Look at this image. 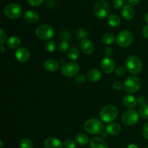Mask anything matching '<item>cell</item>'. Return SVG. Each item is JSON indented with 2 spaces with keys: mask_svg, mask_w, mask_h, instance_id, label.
Returning a JSON list of instances; mask_svg holds the SVG:
<instances>
[{
  "mask_svg": "<svg viewBox=\"0 0 148 148\" xmlns=\"http://www.w3.org/2000/svg\"><path fill=\"white\" fill-rule=\"evenodd\" d=\"M126 69L132 75H137L143 70V65L141 60L137 56L132 55L126 59Z\"/></svg>",
  "mask_w": 148,
  "mask_h": 148,
  "instance_id": "obj_1",
  "label": "cell"
},
{
  "mask_svg": "<svg viewBox=\"0 0 148 148\" xmlns=\"http://www.w3.org/2000/svg\"><path fill=\"white\" fill-rule=\"evenodd\" d=\"M119 111L116 106L113 105H108L104 106L100 111L101 119L105 123L112 122L118 116Z\"/></svg>",
  "mask_w": 148,
  "mask_h": 148,
  "instance_id": "obj_2",
  "label": "cell"
},
{
  "mask_svg": "<svg viewBox=\"0 0 148 148\" xmlns=\"http://www.w3.org/2000/svg\"><path fill=\"white\" fill-rule=\"evenodd\" d=\"M84 130L91 134H101L103 131V125L102 122L96 119H90L84 124Z\"/></svg>",
  "mask_w": 148,
  "mask_h": 148,
  "instance_id": "obj_3",
  "label": "cell"
},
{
  "mask_svg": "<svg viewBox=\"0 0 148 148\" xmlns=\"http://www.w3.org/2000/svg\"><path fill=\"white\" fill-rule=\"evenodd\" d=\"M141 84V80H140V77L135 76V75H131V76L128 77L124 81V84H123V88H124V90L127 92L133 93V92H137L140 90Z\"/></svg>",
  "mask_w": 148,
  "mask_h": 148,
  "instance_id": "obj_4",
  "label": "cell"
},
{
  "mask_svg": "<svg viewBox=\"0 0 148 148\" xmlns=\"http://www.w3.org/2000/svg\"><path fill=\"white\" fill-rule=\"evenodd\" d=\"M94 14L98 18H105L110 12V5L106 0H98L93 8Z\"/></svg>",
  "mask_w": 148,
  "mask_h": 148,
  "instance_id": "obj_5",
  "label": "cell"
},
{
  "mask_svg": "<svg viewBox=\"0 0 148 148\" xmlns=\"http://www.w3.org/2000/svg\"><path fill=\"white\" fill-rule=\"evenodd\" d=\"M36 34L40 39L43 40L53 38L55 36V31L53 27L49 25H41L38 26L36 30Z\"/></svg>",
  "mask_w": 148,
  "mask_h": 148,
  "instance_id": "obj_6",
  "label": "cell"
},
{
  "mask_svg": "<svg viewBox=\"0 0 148 148\" xmlns=\"http://www.w3.org/2000/svg\"><path fill=\"white\" fill-rule=\"evenodd\" d=\"M4 12L8 18L14 20L21 17L23 14V8L16 3H11L6 6Z\"/></svg>",
  "mask_w": 148,
  "mask_h": 148,
  "instance_id": "obj_7",
  "label": "cell"
},
{
  "mask_svg": "<svg viewBox=\"0 0 148 148\" xmlns=\"http://www.w3.org/2000/svg\"><path fill=\"white\" fill-rule=\"evenodd\" d=\"M134 40L133 34L129 30H123L121 31L116 36V41L117 44L123 48H126L130 46Z\"/></svg>",
  "mask_w": 148,
  "mask_h": 148,
  "instance_id": "obj_8",
  "label": "cell"
},
{
  "mask_svg": "<svg viewBox=\"0 0 148 148\" xmlns=\"http://www.w3.org/2000/svg\"><path fill=\"white\" fill-rule=\"evenodd\" d=\"M62 73L64 76L66 77H72L79 72V66L77 63L74 62H66L62 66Z\"/></svg>",
  "mask_w": 148,
  "mask_h": 148,
  "instance_id": "obj_9",
  "label": "cell"
},
{
  "mask_svg": "<svg viewBox=\"0 0 148 148\" xmlns=\"http://www.w3.org/2000/svg\"><path fill=\"white\" fill-rule=\"evenodd\" d=\"M139 114L136 110L130 109L126 111L121 116L123 124L127 126H133L139 121Z\"/></svg>",
  "mask_w": 148,
  "mask_h": 148,
  "instance_id": "obj_10",
  "label": "cell"
},
{
  "mask_svg": "<svg viewBox=\"0 0 148 148\" xmlns=\"http://www.w3.org/2000/svg\"><path fill=\"white\" fill-rule=\"evenodd\" d=\"M101 67L103 72L106 74H110L114 72L115 69V63L112 59L109 57H106L101 61Z\"/></svg>",
  "mask_w": 148,
  "mask_h": 148,
  "instance_id": "obj_11",
  "label": "cell"
},
{
  "mask_svg": "<svg viewBox=\"0 0 148 148\" xmlns=\"http://www.w3.org/2000/svg\"><path fill=\"white\" fill-rule=\"evenodd\" d=\"M15 58L20 63H25L30 59V52L25 47L18 48L15 51Z\"/></svg>",
  "mask_w": 148,
  "mask_h": 148,
  "instance_id": "obj_12",
  "label": "cell"
},
{
  "mask_svg": "<svg viewBox=\"0 0 148 148\" xmlns=\"http://www.w3.org/2000/svg\"><path fill=\"white\" fill-rule=\"evenodd\" d=\"M23 18L27 23L33 24V23H36L39 20V14L37 12L33 11V10H28L23 14Z\"/></svg>",
  "mask_w": 148,
  "mask_h": 148,
  "instance_id": "obj_13",
  "label": "cell"
},
{
  "mask_svg": "<svg viewBox=\"0 0 148 148\" xmlns=\"http://www.w3.org/2000/svg\"><path fill=\"white\" fill-rule=\"evenodd\" d=\"M45 148H63V144L56 137H49L45 140Z\"/></svg>",
  "mask_w": 148,
  "mask_h": 148,
  "instance_id": "obj_14",
  "label": "cell"
},
{
  "mask_svg": "<svg viewBox=\"0 0 148 148\" xmlns=\"http://www.w3.org/2000/svg\"><path fill=\"white\" fill-rule=\"evenodd\" d=\"M121 15L123 16L125 20H130L134 17V14H135V11H134V8L132 7L131 5H129V4H126L121 9Z\"/></svg>",
  "mask_w": 148,
  "mask_h": 148,
  "instance_id": "obj_15",
  "label": "cell"
},
{
  "mask_svg": "<svg viewBox=\"0 0 148 148\" xmlns=\"http://www.w3.org/2000/svg\"><path fill=\"white\" fill-rule=\"evenodd\" d=\"M81 49L85 54H91L94 51L93 43L88 39H84L81 41Z\"/></svg>",
  "mask_w": 148,
  "mask_h": 148,
  "instance_id": "obj_16",
  "label": "cell"
},
{
  "mask_svg": "<svg viewBox=\"0 0 148 148\" xmlns=\"http://www.w3.org/2000/svg\"><path fill=\"white\" fill-rule=\"evenodd\" d=\"M102 77L101 72L97 69H92L87 74V78L90 82H96L101 80Z\"/></svg>",
  "mask_w": 148,
  "mask_h": 148,
  "instance_id": "obj_17",
  "label": "cell"
},
{
  "mask_svg": "<svg viewBox=\"0 0 148 148\" xmlns=\"http://www.w3.org/2000/svg\"><path fill=\"white\" fill-rule=\"evenodd\" d=\"M90 148H108L106 142L100 137H94L90 141Z\"/></svg>",
  "mask_w": 148,
  "mask_h": 148,
  "instance_id": "obj_18",
  "label": "cell"
},
{
  "mask_svg": "<svg viewBox=\"0 0 148 148\" xmlns=\"http://www.w3.org/2000/svg\"><path fill=\"white\" fill-rule=\"evenodd\" d=\"M123 104L127 108H134L137 106V101L135 97L132 95H124L122 100Z\"/></svg>",
  "mask_w": 148,
  "mask_h": 148,
  "instance_id": "obj_19",
  "label": "cell"
},
{
  "mask_svg": "<svg viewBox=\"0 0 148 148\" xmlns=\"http://www.w3.org/2000/svg\"><path fill=\"white\" fill-rule=\"evenodd\" d=\"M43 66L46 70L53 72L59 69V64L57 61L54 60V59H48L45 62Z\"/></svg>",
  "mask_w": 148,
  "mask_h": 148,
  "instance_id": "obj_20",
  "label": "cell"
},
{
  "mask_svg": "<svg viewBox=\"0 0 148 148\" xmlns=\"http://www.w3.org/2000/svg\"><path fill=\"white\" fill-rule=\"evenodd\" d=\"M106 131L111 135H117L121 132V127L117 123H111L106 127Z\"/></svg>",
  "mask_w": 148,
  "mask_h": 148,
  "instance_id": "obj_21",
  "label": "cell"
},
{
  "mask_svg": "<svg viewBox=\"0 0 148 148\" xmlns=\"http://www.w3.org/2000/svg\"><path fill=\"white\" fill-rule=\"evenodd\" d=\"M20 44H21V40L17 36H12L7 40V46L12 49H17Z\"/></svg>",
  "mask_w": 148,
  "mask_h": 148,
  "instance_id": "obj_22",
  "label": "cell"
},
{
  "mask_svg": "<svg viewBox=\"0 0 148 148\" xmlns=\"http://www.w3.org/2000/svg\"><path fill=\"white\" fill-rule=\"evenodd\" d=\"M75 142L79 145L85 146L89 143V138L85 134L79 133V134H77V136L75 137Z\"/></svg>",
  "mask_w": 148,
  "mask_h": 148,
  "instance_id": "obj_23",
  "label": "cell"
},
{
  "mask_svg": "<svg viewBox=\"0 0 148 148\" xmlns=\"http://www.w3.org/2000/svg\"><path fill=\"white\" fill-rule=\"evenodd\" d=\"M121 23L120 17L116 14H110L108 17V23L111 27H118Z\"/></svg>",
  "mask_w": 148,
  "mask_h": 148,
  "instance_id": "obj_24",
  "label": "cell"
},
{
  "mask_svg": "<svg viewBox=\"0 0 148 148\" xmlns=\"http://www.w3.org/2000/svg\"><path fill=\"white\" fill-rule=\"evenodd\" d=\"M115 36L111 33H107L103 36V41L106 45H111L115 42Z\"/></svg>",
  "mask_w": 148,
  "mask_h": 148,
  "instance_id": "obj_25",
  "label": "cell"
},
{
  "mask_svg": "<svg viewBox=\"0 0 148 148\" xmlns=\"http://www.w3.org/2000/svg\"><path fill=\"white\" fill-rule=\"evenodd\" d=\"M67 56L69 59L72 61L77 60L79 56V52L77 49H71L67 52Z\"/></svg>",
  "mask_w": 148,
  "mask_h": 148,
  "instance_id": "obj_26",
  "label": "cell"
},
{
  "mask_svg": "<svg viewBox=\"0 0 148 148\" xmlns=\"http://www.w3.org/2000/svg\"><path fill=\"white\" fill-rule=\"evenodd\" d=\"M45 49H46V51L49 52V53H53L57 49V46H56V43L53 40H51L46 43V46H45Z\"/></svg>",
  "mask_w": 148,
  "mask_h": 148,
  "instance_id": "obj_27",
  "label": "cell"
},
{
  "mask_svg": "<svg viewBox=\"0 0 148 148\" xmlns=\"http://www.w3.org/2000/svg\"><path fill=\"white\" fill-rule=\"evenodd\" d=\"M139 114L145 119H148V105L143 104L139 109Z\"/></svg>",
  "mask_w": 148,
  "mask_h": 148,
  "instance_id": "obj_28",
  "label": "cell"
},
{
  "mask_svg": "<svg viewBox=\"0 0 148 148\" xmlns=\"http://www.w3.org/2000/svg\"><path fill=\"white\" fill-rule=\"evenodd\" d=\"M20 147L21 148H33V143L30 139L23 138L20 141Z\"/></svg>",
  "mask_w": 148,
  "mask_h": 148,
  "instance_id": "obj_29",
  "label": "cell"
},
{
  "mask_svg": "<svg viewBox=\"0 0 148 148\" xmlns=\"http://www.w3.org/2000/svg\"><path fill=\"white\" fill-rule=\"evenodd\" d=\"M59 51L62 53H65L66 51H69V43L66 40H62L60 43H59V46H58Z\"/></svg>",
  "mask_w": 148,
  "mask_h": 148,
  "instance_id": "obj_30",
  "label": "cell"
},
{
  "mask_svg": "<svg viewBox=\"0 0 148 148\" xmlns=\"http://www.w3.org/2000/svg\"><path fill=\"white\" fill-rule=\"evenodd\" d=\"M64 146L65 148H75L76 147V142L74 141L73 140H66L64 143Z\"/></svg>",
  "mask_w": 148,
  "mask_h": 148,
  "instance_id": "obj_31",
  "label": "cell"
},
{
  "mask_svg": "<svg viewBox=\"0 0 148 148\" xmlns=\"http://www.w3.org/2000/svg\"><path fill=\"white\" fill-rule=\"evenodd\" d=\"M126 72H127V69L123 66H117L115 69V73L117 76H122L126 73Z\"/></svg>",
  "mask_w": 148,
  "mask_h": 148,
  "instance_id": "obj_32",
  "label": "cell"
},
{
  "mask_svg": "<svg viewBox=\"0 0 148 148\" xmlns=\"http://www.w3.org/2000/svg\"><path fill=\"white\" fill-rule=\"evenodd\" d=\"M77 34L78 38H79V39H82V40H84V39H86L87 36H88V32H87L86 30H83V29H81V28H79V30H77Z\"/></svg>",
  "mask_w": 148,
  "mask_h": 148,
  "instance_id": "obj_33",
  "label": "cell"
},
{
  "mask_svg": "<svg viewBox=\"0 0 148 148\" xmlns=\"http://www.w3.org/2000/svg\"><path fill=\"white\" fill-rule=\"evenodd\" d=\"M86 80V77L83 75V74H80V75H77L76 78H75V81L77 82L78 84H82L85 82Z\"/></svg>",
  "mask_w": 148,
  "mask_h": 148,
  "instance_id": "obj_34",
  "label": "cell"
},
{
  "mask_svg": "<svg viewBox=\"0 0 148 148\" xmlns=\"http://www.w3.org/2000/svg\"><path fill=\"white\" fill-rule=\"evenodd\" d=\"M125 0H113V6L115 9H119L123 6Z\"/></svg>",
  "mask_w": 148,
  "mask_h": 148,
  "instance_id": "obj_35",
  "label": "cell"
},
{
  "mask_svg": "<svg viewBox=\"0 0 148 148\" xmlns=\"http://www.w3.org/2000/svg\"><path fill=\"white\" fill-rule=\"evenodd\" d=\"M29 4L33 7H38L43 2L44 0H27Z\"/></svg>",
  "mask_w": 148,
  "mask_h": 148,
  "instance_id": "obj_36",
  "label": "cell"
},
{
  "mask_svg": "<svg viewBox=\"0 0 148 148\" xmlns=\"http://www.w3.org/2000/svg\"><path fill=\"white\" fill-rule=\"evenodd\" d=\"M112 87L115 90H120L123 88V85L120 81H115L113 83Z\"/></svg>",
  "mask_w": 148,
  "mask_h": 148,
  "instance_id": "obj_37",
  "label": "cell"
},
{
  "mask_svg": "<svg viewBox=\"0 0 148 148\" xmlns=\"http://www.w3.org/2000/svg\"><path fill=\"white\" fill-rule=\"evenodd\" d=\"M0 32H1V34H0V38H1L0 43H1V45H3L6 42V40H7V35H6V33H4V30H3L2 29H1Z\"/></svg>",
  "mask_w": 148,
  "mask_h": 148,
  "instance_id": "obj_38",
  "label": "cell"
},
{
  "mask_svg": "<svg viewBox=\"0 0 148 148\" xmlns=\"http://www.w3.org/2000/svg\"><path fill=\"white\" fill-rule=\"evenodd\" d=\"M104 53H105V55L107 56V57L111 56V54L113 53L112 48L109 46H107L105 48V49H104Z\"/></svg>",
  "mask_w": 148,
  "mask_h": 148,
  "instance_id": "obj_39",
  "label": "cell"
},
{
  "mask_svg": "<svg viewBox=\"0 0 148 148\" xmlns=\"http://www.w3.org/2000/svg\"><path fill=\"white\" fill-rule=\"evenodd\" d=\"M143 137L148 140V123L145 124L143 129Z\"/></svg>",
  "mask_w": 148,
  "mask_h": 148,
  "instance_id": "obj_40",
  "label": "cell"
},
{
  "mask_svg": "<svg viewBox=\"0 0 148 148\" xmlns=\"http://www.w3.org/2000/svg\"><path fill=\"white\" fill-rule=\"evenodd\" d=\"M143 34L145 38L148 39V25L145 26L143 29Z\"/></svg>",
  "mask_w": 148,
  "mask_h": 148,
  "instance_id": "obj_41",
  "label": "cell"
},
{
  "mask_svg": "<svg viewBox=\"0 0 148 148\" xmlns=\"http://www.w3.org/2000/svg\"><path fill=\"white\" fill-rule=\"evenodd\" d=\"M140 2V0H129V3H130L131 5H133V6L137 5Z\"/></svg>",
  "mask_w": 148,
  "mask_h": 148,
  "instance_id": "obj_42",
  "label": "cell"
},
{
  "mask_svg": "<svg viewBox=\"0 0 148 148\" xmlns=\"http://www.w3.org/2000/svg\"><path fill=\"white\" fill-rule=\"evenodd\" d=\"M127 148H138V147H137V145H135L131 144V145H130L128 147H127Z\"/></svg>",
  "mask_w": 148,
  "mask_h": 148,
  "instance_id": "obj_43",
  "label": "cell"
},
{
  "mask_svg": "<svg viewBox=\"0 0 148 148\" xmlns=\"http://www.w3.org/2000/svg\"><path fill=\"white\" fill-rule=\"evenodd\" d=\"M145 21L148 23V12L146 13V14L145 15Z\"/></svg>",
  "mask_w": 148,
  "mask_h": 148,
  "instance_id": "obj_44",
  "label": "cell"
},
{
  "mask_svg": "<svg viewBox=\"0 0 148 148\" xmlns=\"http://www.w3.org/2000/svg\"><path fill=\"white\" fill-rule=\"evenodd\" d=\"M4 51V46H3V45H1V53H3Z\"/></svg>",
  "mask_w": 148,
  "mask_h": 148,
  "instance_id": "obj_45",
  "label": "cell"
},
{
  "mask_svg": "<svg viewBox=\"0 0 148 148\" xmlns=\"http://www.w3.org/2000/svg\"><path fill=\"white\" fill-rule=\"evenodd\" d=\"M0 144H1V146H0V148H2V146H3V143H2V141H0Z\"/></svg>",
  "mask_w": 148,
  "mask_h": 148,
  "instance_id": "obj_46",
  "label": "cell"
},
{
  "mask_svg": "<svg viewBox=\"0 0 148 148\" xmlns=\"http://www.w3.org/2000/svg\"><path fill=\"white\" fill-rule=\"evenodd\" d=\"M146 148H148V147H146Z\"/></svg>",
  "mask_w": 148,
  "mask_h": 148,
  "instance_id": "obj_47",
  "label": "cell"
}]
</instances>
